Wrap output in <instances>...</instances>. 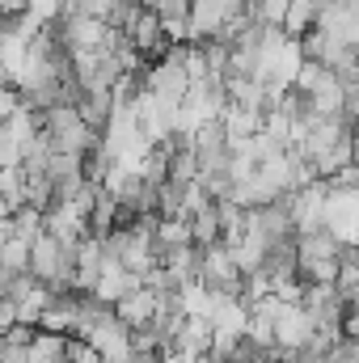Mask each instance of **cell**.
Masks as SVG:
<instances>
[{
    "mask_svg": "<svg viewBox=\"0 0 359 363\" xmlns=\"http://www.w3.org/2000/svg\"><path fill=\"white\" fill-rule=\"evenodd\" d=\"M313 334H317V325H313L309 308L300 300H283V308L275 313V342L283 351H300Z\"/></svg>",
    "mask_w": 359,
    "mask_h": 363,
    "instance_id": "obj_2",
    "label": "cell"
},
{
    "mask_svg": "<svg viewBox=\"0 0 359 363\" xmlns=\"http://www.w3.org/2000/svg\"><path fill=\"white\" fill-rule=\"evenodd\" d=\"M174 351H182L186 359H199L211 351V317H186V325L174 338Z\"/></svg>",
    "mask_w": 359,
    "mask_h": 363,
    "instance_id": "obj_3",
    "label": "cell"
},
{
    "mask_svg": "<svg viewBox=\"0 0 359 363\" xmlns=\"http://www.w3.org/2000/svg\"><path fill=\"white\" fill-rule=\"evenodd\" d=\"M199 279L207 283V291L216 296H245V271L237 267L228 241H216V245H203V267Z\"/></svg>",
    "mask_w": 359,
    "mask_h": 363,
    "instance_id": "obj_1",
    "label": "cell"
},
{
    "mask_svg": "<svg viewBox=\"0 0 359 363\" xmlns=\"http://www.w3.org/2000/svg\"><path fill=\"white\" fill-rule=\"evenodd\" d=\"M26 4L30 0H0V17H17V13H26Z\"/></svg>",
    "mask_w": 359,
    "mask_h": 363,
    "instance_id": "obj_9",
    "label": "cell"
},
{
    "mask_svg": "<svg viewBox=\"0 0 359 363\" xmlns=\"http://www.w3.org/2000/svg\"><path fill=\"white\" fill-rule=\"evenodd\" d=\"M64 363H101V355L93 351L85 338H77V334H68V342H64Z\"/></svg>",
    "mask_w": 359,
    "mask_h": 363,
    "instance_id": "obj_7",
    "label": "cell"
},
{
    "mask_svg": "<svg viewBox=\"0 0 359 363\" xmlns=\"http://www.w3.org/2000/svg\"><path fill=\"white\" fill-rule=\"evenodd\" d=\"M343 338H359V304H347L343 313Z\"/></svg>",
    "mask_w": 359,
    "mask_h": 363,
    "instance_id": "obj_8",
    "label": "cell"
},
{
    "mask_svg": "<svg viewBox=\"0 0 359 363\" xmlns=\"http://www.w3.org/2000/svg\"><path fill=\"white\" fill-rule=\"evenodd\" d=\"M114 313H118L131 330H140V325H148V321H153V313H157V291H148V287L140 283L136 291H127V296L114 304Z\"/></svg>",
    "mask_w": 359,
    "mask_h": 363,
    "instance_id": "obj_4",
    "label": "cell"
},
{
    "mask_svg": "<svg viewBox=\"0 0 359 363\" xmlns=\"http://www.w3.org/2000/svg\"><path fill=\"white\" fill-rule=\"evenodd\" d=\"M190 220V241L194 245H216V241H224V228H220V216H216V199H207L199 211H190L186 216Z\"/></svg>",
    "mask_w": 359,
    "mask_h": 363,
    "instance_id": "obj_5",
    "label": "cell"
},
{
    "mask_svg": "<svg viewBox=\"0 0 359 363\" xmlns=\"http://www.w3.org/2000/svg\"><path fill=\"white\" fill-rule=\"evenodd\" d=\"M0 267L13 274H26L30 271V241L26 237H17V233H9L4 241H0Z\"/></svg>",
    "mask_w": 359,
    "mask_h": 363,
    "instance_id": "obj_6",
    "label": "cell"
}]
</instances>
